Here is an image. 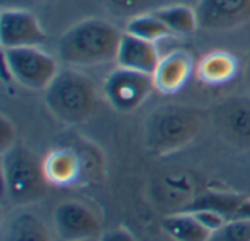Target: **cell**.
Returning a JSON list of instances; mask_svg holds the SVG:
<instances>
[{"mask_svg": "<svg viewBox=\"0 0 250 241\" xmlns=\"http://www.w3.org/2000/svg\"><path fill=\"white\" fill-rule=\"evenodd\" d=\"M195 72L204 85L221 86L236 78L239 72V60L229 51H212L199 60Z\"/></svg>", "mask_w": 250, "mask_h": 241, "instance_id": "cell-15", "label": "cell"}, {"mask_svg": "<svg viewBox=\"0 0 250 241\" xmlns=\"http://www.w3.org/2000/svg\"><path fill=\"white\" fill-rule=\"evenodd\" d=\"M3 198L12 206H28L42 201L50 183L42 160L22 143L1 152Z\"/></svg>", "mask_w": 250, "mask_h": 241, "instance_id": "cell-3", "label": "cell"}, {"mask_svg": "<svg viewBox=\"0 0 250 241\" xmlns=\"http://www.w3.org/2000/svg\"><path fill=\"white\" fill-rule=\"evenodd\" d=\"M4 73L18 85L44 91L59 73L57 60L40 47L1 48Z\"/></svg>", "mask_w": 250, "mask_h": 241, "instance_id": "cell-5", "label": "cell"}, {"mask_svg": "<svg viewBox=\"0 0 250 241\" xmlns=\"http://www.w3.org/2000/svg\"><path fill=\"white\" fill-rule=\"evenodd\" d=\"M157 18L168 28L171 34L176 35H190L198 28V16L193 6L182 3H168L152 10Z\"/></svg>", "mask_w": 250, "mask_h": 241, "instance_id": "cell-18", "label": "cell"}, {"mask_svg": "<svg viewBox=\"0 0 250 241\" xmlns=\"http://www.w3.org/2000/svg\"><path fill=\"white\" fill-rule=\"evenodd\" d=\"M105 10L117 18V19H126L129 20L130 18L152 12L157 7L166 4V0H101Z\"/></svg>", "mask_w": 250, "mask_h": 241, "instance_id": "cell-20", "label": "cell"}, {"mask_svg": "<svg viewBox=\"0 0 250 241\" xmlns=\"http://www.w3.org/2000/svg\"><path fill=\"white\" fill-rule=\"evenodd\" d=\"M201 209H209L220 214L226 222L250 220V196L233 192L207 190L195 196L182 211L195 212Z\"/></svg>", "mask_w": 250, "mask_h": 241, "instance_id": "cell-13", "label": "cell"}, {"mask_svg": "<svg viewBox=\"0 0 250 241\" xmlns=\"http://www.w3.org/2000/svg\"><path fill=\"white\" fill-rule=\"evenodd\" d=\"M15 138H16V130H15L13 123L6 116H1V120H0V149H1V152L9 149L12 145H15Z\"/></svg>", "mask_w": 250, "mask_h": 241, "instance_id": "cell-22", "label": "cell"}, {"mask_svg": "<svg viewBox=\"0 0 250 241\" xmlns=\"http://www.w3.org/2000/svg\"><path fill=\"white\" fill-rule=\"evenodd\" d=\"M198 23L207 31L234 29L250 22V0H198Z\"/></svg>", "mask_w": 250, "mask_h": 241, "instance_id": "cell-10", "label": "cell"}, {"mask_svg": "<svg viewBox=\"0 0 250 241\" xmlns=\"http://www.w3.org/2000/svg\"><path fill=\"white\" fill-rule=\"evenodd\" d=\"M195 72V61L185 50H174L163 56L152 73L155 91L173 95L182 91Z\"/></svg>", "mask_w": 250, "mask_h": 241, "instance_id": "cell-12", "label": "cell"}, {"mask_svg": "<svg viewBox=\"0 0 250 241\" xmlns=\"http://www.w3.org/2000/svg\"><path fill=\"white\" fill-rule=\"evenodd\" d=\"M100 241H138L135 239V236L123 227L119 228H113L108 230L105 233H103V236L100 237Z\"/></svg>", "mask_w": 250, "mask_h": 241, "instance_id": "cell-23", "label": "cell"}, {"mask_svg": "<svg viewBox=\"0 0 250 241\" xmlns=\"http://www.w3.org/2000/svg\"><path fill=\"white\" fill-rule=\"evenodd\" d=\"M47 41V34L38 18L29 10L9 9L0 13L1 48L40 47Z\"/></svg>", "mask_w": 250, "mask_h": 241, "instance_id": "cell-9", "label": "cell"}, {"mask_svg": "<svg viewBox=\"0 0 250 241\" xmlns=\"http://www.w3.org/2000/svg\"><path fill=\"white\" fill-rule=\"evenodd\" d=\"M155 91L152 75L117 66L103 83V94L107 102L117 111L129 113L142 105Z\"/></svg>", "mask_w": 250, "mask_h": 241, "instance_id": "cell-6", "label": "cell"}, {"mask_svg": "<svg viewBox=\"0 0 250 241\" xmlns=\"http://www.w3.org/2000/svg\"><path fill=\"white\" fill-rule=\"evenodd\" d=\"M246 82H248V85L250 86V59L249 61H248V66H246Z\"/></svg>", "mask_w": 250, "mask_h": 241, "instance_id": "cell-26", "label": "cell"}, {"mask_svg": "<svg viewBox=\"0 0 250 241\" xmlns=\"http://www.w3.org/2000/svg\"><path fill=\"white\" fill-rule=\"evenodd\" d=\"M218 135L231 146L250 151V95H234L218 102L211 111Z\"/></svg>", "mask_w": 250, "mask_h": 241, "instance_id": "cell-7", "label": "cell"}, {"mask_svg": "<svg viewBox=\"0 0 250 241\" xmlns=\"http://www.w3.org/2000/svg\"><path fill=\"white\" fill-rule=\"evenodd\" d=\"M168 3H182V4H189V6H193L198 3V0H166V4Z\"/></svg>", "mask_w": 250, "mask_h": 241, "instance_id": "cell-25", "label": "cell"}, {"mask_svg": "<svg viewBox=\"0 0 250 241\" xmlns=\"http://www.w3.org/2000/svg\"><path fill=\"white\" fill-rule=\"evenodd\" d=\"M161 56L155 42L123 32L116 63L120 67L152 75Z\"/></svg>", "mask_w": 250, "mask_h": 241, "instance_id": "cell-14", "label": "cell"}, {"mask_svg": "<svg viewBox=\"0 0 250 241\" xmlns=\"http://www.w3.org/2000/svg\"><path fill=\"white\" fill-rule=\"evenodd\" d=\"M79 241H100V239H92V240H79Z\"/></svg>", "mask_w": 250, "mask_h": 241, "instance_id": "cell-27", "label": "cell"}, {"mask_svg": "<svg viewBox=\"0 0 250 241\" xmlns=\"http://www.w3.org/2000/svg\"><path fill=\"white\" fill-rule=\"evenodd\" d=\"M125 32L151 42H157L158 40L171 35L168 28L161 22L160 18H157L154 12H146L130 18L126 22Z\"/></svg>", "mask_w": 250, "mask_h": 241, "instance_id": "cell-19", "label": "cell"}, {"mask_svg": "<svg viewBox=\"0 0 250 241\" xmlns=\"http://www.w3.org/2000/svg\"><path fill=\"white\" fill-rule=\"evenodd\" d=\"M208 241H250V220H236L226 222L214 231Z\"/></svg>", "mask_w": 250, "mask_h": 241, "instance_id": "cell-21", "label": "cell"}, {"mask_svg": "<svg viewBox=\"0 0 250 241\" xmlns=\"http://www.w3.org/2000/svg\"><path fill=\"white\" fill-rule=\"evenodd\" d=\"M44 102L59 121L76 126L85 123L94 114L98 92L89 76L67 67L60 69L44 89Z\"/></svg>", "mask_w": 250, "mask_h": 241, "instance_id": "cell-4", "label": "cell"}, {"mask_svg": "<svg viewBox=\"0 0 250 241\" xmlns=\"http://www.w3.org/2000/svg\"><path fill=\"white\" fill-rule=\"evenodd\" d=\"M161 228L173 241H208L212 234L193 214L183 211L164 217Z\"/></svg>", "mask_w": 250, "mask_h": 241, "instance_id": "cell-17", "label": "cell"}, {"mask_svg": "<svg viewBox=\"0 0 250 241\" xmlns=\"http://www.w3.org/2000/svg\"><path fill=\"white\" fill-rule=\"evenodd\" d=\"M123 32L100 18L83 19L62 34L57 57L69 67H89L116 61Z\"/></svg>", "mask_w": 250, "mask_h": 241, "instance_id": "cell-1", "label": "cell"}, {"mask_svg": "<svg viewBox=\"0 0 250 241\" xmlns=\"http://www.w3.org/2000/svg\"><path fill=\"white\" fill-rule=\"evenodd\" d=\"M53 227L60 241L92 240L103 236V222L98 214L78 201H66L54 208Z\"/></svg>", "mask_w": 250, "mask_h": 241, "instance_id": "cell-8", "label": "cell"}, {"mask_svg": "<svg viewBox=\"0 0 250 241\" xmlns=\"http://www.w3.org/2000/svg\"><path fill=\"white\" fill-rule=\"evenodd\" d=\"M41 0H0V7L1 10H9V9H22V10H29L35 4H38Z\"/></svg>", "mask_w": 250, "mask_h": 241, "instance_id": "cell-24", "label": "cell"}, {"mask_svg": "<svg viewBox=\"0 0 250 241\" xmlns=\"http://www.w3.org/2000/svg\"><path fill=\"white\" fill-rule=\"evenodd\" d=\"M205 113L186 104H166L155 108L146 119L145 142L158 155H170L189 145L201 132Z\"/></svg>", "mask_w": 250, "mask_h": 241, "instance_id": "cell-2", "label": "cell"}, {"mask_svg": "<svg viewBox=\"0 0 250 241\" xmlns=\"http://www.w3.org/2000/svg\"><path fill=\"white\" fill-rule=\"evenodd\" d=\"M44 162V173L50 186L70 187L82 181L88 165L83 152L72 146H57L51 149Z\"/></svg>", "mask_w": 250, "mask_h": 241, "instance_id": "cell-11", "label": "cell"}, {"mask_svg": "<svg viewBox=\"0 0 250 241\" xmlns=\"http://www.w3.org/2000/svg\"><path fill=\"white\" fill-rule=\"evenodd\" d=\"M1 241H51V234L38 217L19 212L4 225Z\"/></svg>", "mask_w": 250, "mask_h": 241, "instance_id": "cell-16", "label": "cell"}]
</instances>
